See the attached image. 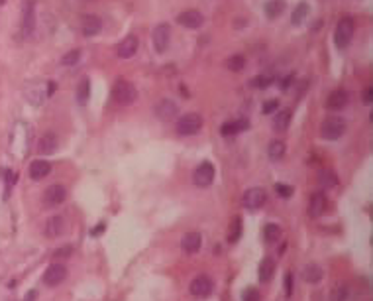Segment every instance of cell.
Returning <instances> with one entry per match:
<instances>
[{"label": "cell", "mask_w": 373, "mask_h": 301, "mask_svg": "<svg viewBox=\"0 0 373 301\" xmlns=\"http://www.w3.org/2000/svg\"><path fill=\"white\" fill-rule=\"evenodd\" d=\"M285 288H287V295H291V293H293V274H287Z\"/></svg>", "instance_id": "obj_44"}, {"label": "cell", "mask_w": 373, "mask_h": 301, "mask_svg": "<svg viewBox=\"0 0 373 301\" xmlns=\"http://www.w3.org/2000/svg\"><path fill=\"white\" fill-rule=\"evenodd\" d=\"M273 83H275V75L259 73V75H255V77L250 81V87H253V89H257V91H264V89H269Z\"/></svg>", "instance_id": "obj_29"}, {"label": "cell", "mask_w": 373, "mask_h": 301, "mask_svg": "<svg viewBox=\"0 0 373 301\" xmlns=\"http://www.w3.org/2000/svg\"><path fill=\"white\" fill-rule=\"evenodd\" d=\"M362 100H363V104H371V100H373V87H365V89H363Z\"/></svg>", "instance_id": "obj_41"}, {"label": "cell", "mask_w": 373, "mask_h": 301, "mask_svg": "<svg viewBox=\"0 0 373 301\" xmlns=\"http://www.w3.org/2000/svg\"><path fill=\"white\" fill-rule=\"evenodd\" d=\"M51 173V164L45 160H35L30 164V178L32 179H44Z\"/></svg>", "instance_id": "obj_24"}, {"label": "cell", "mask_w": 373, "mask_h": 301, "mask_svg": "<svg viewBox=\"0 0 373 301\" xmlns=\"http://www.w3.org/2000/svg\"><path fill=\"white\" fill-rule=\"evenodd\" d=\"M35 28V4L33 0H24L22 4V33L24 38H30Z\"/></svg>", "instance_id": "obj_8"}, {"label": "cell", "mask_w": 373, "mask_h": 301, "mask_svg": "<svg viewBox=\"0 0 373 301\" xmlns=\"http://www.w3.org/2000/svg\"><path fill=\"white\" fill-rule=\"evenodd\" d=\"M177 22L186 30H198L204 24V16L198 10H183L177 16Z\"/></svg>", "instance_id": "obj_12"}, {"label": "cell", "mask_w": 373, "mask_h": 301, "mask_svg": "<svg viewBox=\"0 0 373 301\" xmlns=\"http://www.w3.org/2000/svg\"><path fill=\"white\" fill-rule=\"evenodd\" d=\"M265 201H267V193L265 189L262 187H252V189H248L244 193V197H241V203H244V207L246 209H259V207H264Z\"/></svg>", "instance_id": "obj_10"}, {"label": "cell", "mask_w": 373, "mask_h": 301, "mask_svg": "<svg viewBox=\"0 0 373 301\" xmlns=\"http://www.w3.org/2000/svg\"><path fill=\"white\" fill-rule=\"evenodd\" d=\"M250 128V120L248 118H238V120H228L226 124L220 126V134L222 136H236V134L244 132Z\"/></svg>", "instance_id": "obj_21"}, {"label": "cell", "mask_w": 373, "mask_h": 301, "mask_svg": "<svg viewBox=\"0 0 373 301\" xmlns=\"http://www.w3.org/2000/svg\"><path fill=\"white\" fill-rule=\"evenodd\" d=\"M138 45H140V40L136 38V36H128V38H124L118 47H116V54L120 59H130V57L136 56V51H138Z\"/></svg>", "instance_id": "obj_17"}, {"label": "cell", "mask_w": 373, "mask_h": 301, "mask_svg": "<svg viewBox=\"0 0 373 301\" xmlns=\"http://www.w3.org/2000/svg\"><path fill=\"white\" fill-rule=\"evenodd\" d=\"M63 231H65V219L61 215H53L47 219V223H45V236L47 238H57L63 234Z\"/></svg>", "instance_id": "obj_20"}, {"label": "cell", "mask_w": 373, "mask_h": 301, "mask_svg": "<svg viewBox=\"0 0 373 301\" xmlns=\"http://www.w3.org/2000/svg\"><path fill=\"white\" fill-rule=\"evenodd\" d=\"M155 114H157L161 120H173L177 114H179V107H177L173 100L163 99L155 104Z\"/></svg>", "instance_id": "obj_18"}, {"label": "cell", "mask_w": 373, "mask_h": 301, "mask_svg": "<svg viewBox=\"0 0 373 301\" xmlns=\"http://www.w3.org/2000/svg\"><path fill=\"white\" fill-rule=\"evenodd\" d=\"M193 181H195V185L200 187V189L210 187V185H212V181H214V166H212L210 162H202V164L195 169V173H193Z\"/></svg>", "instance_id": "obj_6"}, {"label": "cell", "mask_w": 373, "mask_h": 301, "mask_svg": "<svg viewBox=\"0 0 373 301\" xmlns=\"http://www.w3.org/2000/svg\"><path fill=\"white\" fill-rule=\"evenodd\" d=\"M79 61H81V49H71V51H67L65 56L61 57V65H77Z\"/></svg>", "instance_id": "obj_36"}, {"label": "cell", "mask_w": 373, "mask_h": 301, "mask_svg": "<svg viewBox=\"0 0 373 301\" xmlns=\"http://www.w3.org/2000/svg\"><path fill=\"white\" fill-rule=\"evenodd\" d=\"M326 207H328V199H326V195H324L322 191H316V193L310 195V201H308V215H310L312 219H319L320 215L326 211Z\"/></svg>", "instance_id": "obj_14"}, {"label": "cell", "mask_w": 373, "mask_h": 301, "mask_svg": "<svg viewBox=\"0 0 373 301\" xmlns=\"http://www.w3.org/2000/svg\"><path fill=\"white\" fill-rule=\"evenodd\" d=\"M2 2H4V0H0V4H2Z\"/></svg>", "instance_id": "obj_47"}, {"label": "cell", "mask_w": 373, "mask_h": 301, "mask_svg": "<svg viewBox=\"0 0 373 301\" xmlns=\"http://www.w3.org/2000/svg\"><path fill=\"white\" fill-rule=\"evenodd\" d=\"M307 14H308V4L307 2H299L295 6V10H293V14H291V22L295 24V26H301V24L305 22Z\"/></svg>", "instance_id": "obj_32"}, {"label": "cell", "mask_w": 373, "mask_h": 301, "mask_svg": "<svg viewBox=\"0 0 373 301\" xmlns=\"http://www.w3.org/2000/svg\"><path fill=\"white\" fill-rule=\"evenodd\" d=\"M57 85L53 81H33V83H28L26 89H24V97L28 99L30 104L33 107H42L45 100L49 99L55 93Z\"/></svg>", "instance_id": "obj_1"}, {"label": "cell", "mask_w": 373, "mask_h": 301, "mask_svg": "<svg viewBox=\"0 0 373 301\" xmlns=\"http://www.w3.org/2000/svg\"><path fill=\"white\" fill-rule=\"evenodd\" d=\"M112 99L116 100L118 104H132L138 99V91L130 81L126 79H118L112 87Z\"/></svg>", "instance_id": "obj_4"}, {"label": "cell", "mask_w": 373, "mask_h": 301, "mask_svg": "<svg viewBox=\"0 0 373 301\" xmlns=\"http://www.w3.org/2000/svg\"><path fill=\"white\" fill-rule=\"evenodd\" d=\"M202 128V116L197 112H189L177 118L175 130L179 136H193Z\"/></svg>", "instance_id": "obj_5"}, {"label": "cell", "mask_w": 373, "mask_h": 301, "mask_svg": "<svg viewBox=\"0 0 373 301\" xmlns=\"http://www.w3.org/2000/svg\"><path fill=\"white\" fill-rule=\"evenodd\" d=\"M152 40H154L155 51L163 54L165 49L169 47V42H171V26H169L167 22L155 26L154 33H152Z\"/></svg>", "instance_id": "obj_7"}, {"label": "cell", "mask_w": 373, "mask_h": 301, "mask_svg": "<svg viewBox=\"0 0 373 301\" xmlns=\"http://www.w3.org/2000/svg\"><path fill=\"white\" fill-rule=\"evenodd\" d=\"M348 102H350V93L346 89H336L328 95L326 107H328L330 111H342V109H346Z\"/></svg>", "instance_id": "obj_15"}, {"label": "cell", "mask_w": 373, "mask_h": 301, "mask_svg": "<svg viewBox=\"0 0 373 301\" xmlns=\"http://www.w3.org/2000/svg\"><path fill=\"white\" fill-rule=\"evenodd\" d=\"M57 136L53 132H45L42 138H40V142H38V152L40 154H53L55 150H57Z\"/></svg>", "instance_id": "obj_23"}, {"label": "cell", "mask_w": 373, "mask_h": 301, "mask_svg": "<svg viewBox=\"0 0 373 301\" xmlns=\"http://www.w3.org/2000/svg\"><path fill=\"white\" fill-rule=\"evenodd\" d=\"M67 197V189L61 185V183H53V185H49L47 189L44 191V203L47 207H57V205H61Z\"/></svg>", "instance_id": "obj_13"}, {"label": "cell", "mask_w": 373, "mask_h": 301, "mask_svg": "<svg viewBox=\"0 0 373 301\" xmlns=\"http://www.w3.org/2000/svg\"><path fill=\"white\" fill-rule=\"evenodd\" d=\"M319 183L322 187H336L338 185V175L330 167H322L319 171Z\"/></svg>", "instance_id": "obj_28"}, {"label": "cell", "mask_w": 373, "mask_h": 301, "mask_svg": "<svg viewBox=\"0 0 373 301\" xmlns=\"http://www.w3.org/2000/svg\"><path fill=\"white\" fill-rule=\"evenodd\" d=\"M273 274H275V262L271 258H264L262 264H259V281H262V284L271 281Z\"/></svg>", "instance_id": "obj_27"}, {"label": "cell", "mask_w": 373, "mask_h": 301, "mask_svg": "<svg viewBox=\"0 0 373 301\" xmlns=\"http://www.w3.org/2000/svg\"><path fill=\"white\" fill-rule=\"evenodd\" d=\"M35 297H38V291L32 290V291H28V295H26V299L24 301H35Z\"/></svg>", "instance_id": "obj_46"}, {"label": "cell", "mask_w": 373, "mask_h": 301, "mask_svg": "<svg viewBox=\"0 0 373 301\" xmlns=\"http://www.w3.org/2000/svg\"><path fill=\"white\" fill-rule=\"evenodd\" d=\"M353 30H356V24H353L351 16L340 18V22L336 26V32H334V44L338 49H346L350 45L351 38H353Z\"/></svg>", "instance_id": "obj_2"}, {"label": "cell", "mask_w": 373, "mask_h": 301, "mask_svg": "<svg viewBox=\"0 0 373 301\" xmlns=\"http://www.w3.org/2000/svg\"><path fill=\"white\" fill-rule=\"evenodd\" d=\"M301 276H303V279H305L307 284H319L320 279L324 278V272H322V268L316 266V264H307V266L303 268Z\"/></svg>", "instance_id": "obj_25"}, {"label": "cell", "mask_w": 373, "mask_h": 301, "mask_svg": "<svg viewBox=\"0 0 373 301\" xmlns=\"http://www.w3.org/2000/svg\"><path fill=\"white\" fill-rule=\"evenodd\" d=\"M241 236V219L240 217H234L230 223V228H228V242L234 244V242H238Z\"/></svg>", "instance_id": "obj_34"}, {"label": "cell", "mask_w": 373, "mask_h": 301, "mask_svg": "<svg viewBox=\"0 0 373 301\" xmlns=\"http://www.w3.org/2000/svg\"><path fill=\"white\" fill-rule=\"evenodd\" d=\"M275 191H277L283 199H289V197L293 195V187H291V185H283V183H277V185H275Z\"/></svg>", "instance_id": "obj_40"}, {"label": "cell", "mask_w": 373, "mask_h": 301, "mask_svg": "<svg viewBox=\"0 0 373 301\" xmlns=\"http://www.w3.org/2000/svg\"><path fill=\"white\" fill-rule=\"evenodd\" d=\"M200 246H202V236L197 231H191L181 238V248L185 250L186 254H197L200 250Z\"/></svg>", "instance_id": "obj_19"}, {"label": "cell", "mask_w": 373, "mask_h": 301, "mask_svg": "<svg viewBox=\"0 0 373 301\" xmlns=\"http://www.w3.org/2000/svg\"><path fill=\"white\" fill-rule=\"evenodd\" d=\"M67 278V268L63 264H59V262H55L51 266L45 270L44 274V284L45 286H49V288H57V286H61Z\"/></svg>", "instance_id": "obj_9"}, {"label": "cell", "mask_w": 373, "mask_h": 301, "mask_svg": "<svg viewBox=\"0 0 373 301\" xmlns=\"http://www.w3.org/2000/svg\"><path fill=\"white\" fill-rule=\"evenodd\" d=\"M287 154V146L283 140H273V142H269L267 146V156L271 162H279V160H283Z\"/></svg>", "instance_id": "obj_26"}, {"label": "cell", "mask_w": 373, "mask_h": 301, "mask_svg": "<svg viewBox=\"0 0 373 301\" xmlns=\"http://www.w3.org/2000/svg\"><path fill=\"white\" fill-rule=\"evenodd\" d=\"M285 10V0H269L267 4H265V16L267 18H279L281 14Z\"/></svg>", "instance_id": "obj_30"}, {"label": "cell", "mask_w": 373, "mask_h": 301, "mask_svg": "<svg viewBox=\"0 0 373 301\" xmlns=\"http://www.w3.org/2000/svg\"><path fill=\"white\" fill-rule=\"evenodd\" d=\"M241 301H262V295L255 288H248L241 293Z\"/></svg>", "instance_id": "obj_38"}, {"label": "cell", "mask_w": 373, "mask_h": 301, "mask_svg": "<svg viewBox=\"0 0 373 301\" xmlns=\"http://www.w3.org/2000/svg\"><path fill=\"white\" fill-rule=\"evenodd\" d=\"M100 30H102V20H100L99 16L87 14V16L81 18V32H83V36L92 38V36L100 33Z\"/></svg>", "instance_id": "obj_16"}, {"label": "cell", "mask_w": 373, "mask_h": 301, "mask_svg": "<svg viewBox=\"0 0 373 301\" xmlns=\"http://www.w3.org/2000/svg\"><path fill=\"white\" fill-rule=\"evenodd\" d=\"M291 120H293V111L291 109L279 111L273 118V130L275 132H285L287 128L291 126Z\"/></svg>", "instance_id": "obj_22"}, {"label": "cell", "mask_w": 373, "mask_h": 301, "mask_svg": "<svg viewBox=\"0 0 373 301\" xmlns=\"http://www.w3.org/2000/svg\"><path fill=\"white\" fill-rule=\"evenodd\" d=\"M281 234H283V231H281V226H279V224H275V223L265 224V228H264V238H265V242L273 244V242H277V240L281 238Z\"/></svg>", "instance_id": "obj_31"}, {"label": "cell", "mask_w": 373, "mask_h": 301, "mask_svg": "<svg viewBox=\"0 0 373 301\" xmlns=\"http://www.w3.org/2000/svg\"><path fill=\"white\" fill-rule=\"evenodd\" d=\"M212 290H214V281L209 276H197L189 286L191 295H195V297H209Z\"/></svg>", "instance_id": "obj_11"}, {"label": "cell", "mask_w": 373, "mask_h": 301, "mask_svg": "<svg viewBox=\"0 0 373 301\" xmlns=\"http://www.w3.org/2000/svg\"><path fill=\"white\" fill-rule=\"evenodd\" d=\"M293 79H295V73H289L283 81H281V91H289L291 89V83H293Z\"/></svg>", "instance_id": "obj_42"}, {"label": "cell", "mask_w": 373, "mask_h": 301, "mask_svg": "<svg viewBox=\"0 0 373 301\" xmlns=\"http://www.w3.org/2000/svg\"><path fill=\"white\" fill-rule=\"evenodd\" d=\"M346 299H348V288L346 286H338L334 290V293H332V297H330V301H346Z\"/></svg>", "instance_id": "obj_37"}, {"label": "cell", "mask_w": 373, "mask_h": 301, "mask_svg": "<svg viewBox=\"0 0 373 301\" xmlns=\"http://www.w3.org/2000/svg\"><path fill=\"white\" fill-rule=\"evenodd\" d=\"M344 132H346V120L342 116H330L320 126V136L324 140H328V142L340 140L342 136H344Z\"/></svg>", "instance_id": "obj_3"}, {"label": "cell", "mask_w": 373, "mask_h": 301, "mask_svg": "<svg viewBox=\"0 0 373 301\" xmlns=\"http://www.w3.org/2000/svg\"><path fill=\"white\" fill-rule=\"evenodd\" d=\"M88 97H90V81L87 77L81 79V83H79L77 87V100L79 104H87L88 102Z\"/></svg>", "instance_id": "obj_33"}, {"label": "cell", "mask_w": 373, "mask_h": 301, "mask_svg": "<svg viewBox=\"0 0 373 301\" xmlns=\"http://www.w3.org/2000/svg\"><path fill=\"white\" fill-rule=\"evenodd\" d=\"M104 228H106V224H104V223H100L99 226H95V228H92V231H90V234H92V236H99V234H102V233H104Z\"/></svg>", "instance_id": "obj_45"}, {"label": "cell", "mask_w": 373, "mask_h": 301, "mask_svg": "<svg viewBox=\"0 0 373 301\" xmlns=\"http://www.w3.org/2000/svg\"><path fill=\"white\" fill-rule=\"evenodd\" d=\"M71 256V246H65V248H59L53 252V258H67Z\"/></svg>", "instance_id": "obj_43"}, {"label": "cell", "mask_w": 373, "mask_h": 301, "mask_svg": "<svg viewBox=\"0 0 373 301\" xmlns=\"http://www.w3.org/2000/svg\"><path fill=\"white\" fill-rule=\"evenodd\" d=\"M279 109V100L277 99H271V100H265L264 107H262V112L264 114H271V112H275Z\"/></svg>", "instance_id": "obj_39"}, {"label": "cell", "mask_w": 373, "mask_h": 301, "mask_svg": "<svg viewBox=\"0 0 373 301\" xmlns=\"http://www.w3.org/2000/svg\"><path fill=\"white\" fill-rule=\"evenodd\" d=\"M226 67H228L230 71H234V73H238V71H241V69L246 67V57L240 56V54L230 56L228 59H226Z\"/></svg>", "instance_id": "obj_35"}]
</instances>
